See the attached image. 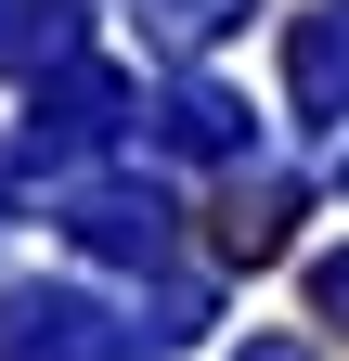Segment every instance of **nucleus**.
Wrapping results in <instances>:
<instances>
[{"mask_svg": "<svg viewBox=\"0 0 349 361\" xmlns=\"http://www.w3.org/2000/svg\"><path fill=\"white\" fill-rule=\"evenodd\" d=\"M311 297H324V323H349V258H324V271H311Z\"/></svg>", "mask_w": 349, "mask_h": 361, "instance_id": "nucleus-7", "label": "nucleus"}, {"mask_svg": "<svg viewBox=\"0 0 349 361\" xmlns=\"http://www.w3.org/2000/svg\"><path fill=\"white\" fill-rule=\"evenodd\" d=\"M78 52V0H0V65H65Z\"/></svg>", "mask_w": 349, "mask_h": 361, "instance_id": "nucleus-4", "label": "nucleus"}, {"mask_svg": "<svg viewBox=\"0 0 349 361\" xmlns=\"http://www.w3.org/2000/svg\"><path fill=\"white\" fill-rule=\"evenodd\" d=\"M0 361H129V323L78 284H13L0 297Z\"/></svg>", "mask_w": 349, "mask_h": 361, "instance_id": "nucleus-1", "label": "nucleus"}, {"mask_svg": "<svg viewBox=\"0 0 349 361\" xmlns=\"http://www.w3.org/2000/svg\"><path fill=\"white\" fill-rule=\"evenodd\" d=\"M65 233L91 245V258H168L182 233H168V194H129V180H91V194H65Z\"/></svg>", "mask_w": 349, "mask_h": 361, "instance_id": "nucleus-2", "label": "nucleus"}, {"mask_svg": "<svg viewBox=\"0 0 349 361\" xmlns=\"http://www.w3.org/2000/svg\"><path fill=\"white\" fill-rule=\"evenodd\" d=\"M246 13H259V0H143V26H155V39H182V52H207V39H233Z\"/></svg>", "mask_w": 349, "mask_h": 361, "instance_id": "nucleus-6", "label": "nucleus"}, {"mask_svg": "<svg viewBox=\"0 0 349 361\" xmlns=\"http://www.w3.org/2000/svg\"><path fill=\"white\" fill-rule=\"evenodd\" d=\"M246 361H311V348H297V336H259V348H246Z\"/></svg>", "mask_w": 349, "mask_h": 361, "instance_id": "nucleus-8", "label": "nucleus"}, {"mask_svg": "<svg viewBox=\"0 0 349 361\" xmlns=\"http://www.w3.org/2000/svg\"><path fill=\"white\" fill-rule=\"evenodd\" d=\"M297 116H349V0H324V13H297Z\"/></svg>", "mask_w": 349, "mask_h": 361, "instance_id": "nucleus-3", "label": "nucleus"}, {"mask_svg": "<svg viewBox=\"0 0 349 361\" xmlns=\"http://www.w3.org/2000/svg\"><path fill=\"white\" fill-rule=\"evenodd\" d=\"M155 129H168L182 155H233V142H246V129H233V90H207V78H194V90H168V116H155Z\"/></svg>", "mask_w": 349, "mask_h": 361, "instance_id": "nucleus-5", "label": "nucleus"}]
</instances>
